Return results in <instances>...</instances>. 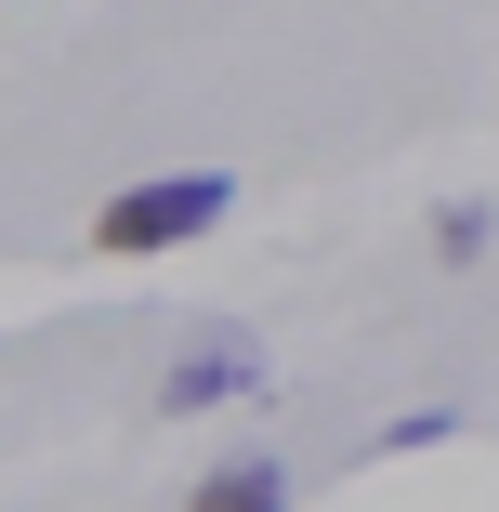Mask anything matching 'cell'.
<instances>
[{
	"label": "cell",
	"instance_id": "cell-1",
	"mask_svg": "<svg viewBox=\"0 0 499 512\" xmlns=\"http://www.w3.org/2000/svg\"><path fill=\"white\" fill-rule=\"evenodd\" d=\"M224 171H158V184H132V197H106L92 211V250L106 263H145V250H184V237H211L224 224Z\"/></svg>",
	"mask_w": 499,
	"mask_h": 512
},
{
	"label": "cell",
	"instance_id": "cell-2",
	"mask_svg": "<svg viewBox=\"0 0 499 512\" xmlns=\"http://www.w3.org/2000/svg\"><path fill=\"white\" fill-rule=\"evenodd\" d=\"M250 381H263V342H250V329H211V342L171 368V394H158V407H211V394H250Z\"/></svg>",
	"mask_w": 499,
	"mask_h": 512
},
{
	"label": "cell",
	"instance_id": "cell-3",
	"mask_svg": "<svg viewBox=\"0 0 499 512\" xmlns=\"http://www.w3.org/2000/svg\"><path fill=\"white\" fill-rule=\"evenodd\" d=\"M184 512H289V473L263 447H237V460H211V486H197Z\"/></svg>",
	"mask_w": 499,
	"mask_h": 512
}]
</instances>
